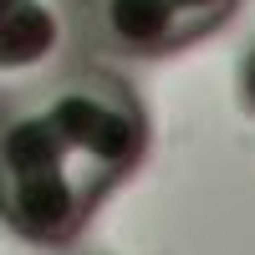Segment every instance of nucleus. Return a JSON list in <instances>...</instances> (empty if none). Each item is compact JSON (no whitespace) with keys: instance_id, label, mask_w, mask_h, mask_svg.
<instances>
[{"instance_id":"1","label":"nucleus","mask_w":255,"mask_h":255,"mask_svg":"<svg viewBox=\"0 0 255 255\" xmlns=\"http://www.w3.org/2000/svg\"><path fill=\"white\" fill-rule=\"evenodd\" d=\"M148 158V113L128 77L72 61L0 102V220L61 250L82 240L102 199Z\"/></svg>"},{"instance_id":"2","label":"nucleus","mask_w":255,"mask_h":255,"mask_svg":"<svg viewBox=\"0 0 255 255\" xmlns=\"http://www.w3.org/2000/svg\"><path fill=\"white\" fill-rule=\"evenodd\" d=\"M82 0H0V102L72 67Z\"/></svg>"},{"instance_id":"3","label":"nucleus","mask_w":255,"mask_h":255,"mask_svg":"<svg viewBox=\"0 0 255 255\" xmlns=\"http://www.w3.org/2000/svg\"><path fill=\"white\" fill-rule=\"evenodd\" d=\"M82 51L108 61H158L194 46V26L174 0H82L77 5Z\"/></svg>"},{"instance_id":"4","label":"nucleus","mask_w":255,"mask_h":255,"mask_svg":"<svg viewBox=\"0 0 255 255\" xmlns=\"http://www.w3.org/2000/svg\"><path fill=\"white\" fill-rule=\"evenodd\" d=\"M179 5V15L194 26V36H209L215 26H225L230 15L240 10V0H174Z\"/></svg>"},{"instance_id":"5","label":"nucleus","mask_w":255,"mask_h":255,"mask_svg":"<svg viewBox=\"0 0 255 255\" xmlns=\"http://www.w3.org/2000/svg\"><path fill=\"white\" fill-rule=\"evenodd\" d=\"M240 97H245V108L255 113V46H250L245 61H240Z\"/></svg>"}]
</instances>
